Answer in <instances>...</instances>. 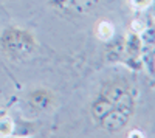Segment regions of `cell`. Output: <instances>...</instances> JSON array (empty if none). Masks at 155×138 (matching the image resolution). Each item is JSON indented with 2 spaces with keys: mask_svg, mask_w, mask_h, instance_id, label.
Segmentation results:
<instances>
[{
  "mask_svg": "<svg viewBox=\"0 0 155 138\" xmlns=\"http://www.w3.org/2000/svg\"><path fill=\"white\" fill-rule=\"evenodd\" d=\"M28 103L36 112H45L54 106L56 96L48 89H36L28 95Z\"/></svg>",
  "mask_w": 155,
  "mask_h": 138,
  "instance_id": "277c9868",
  "label": "cell"
},
{
  "mask_svg": "<svg viewBox=\"0 0 155 138\" xmlns=\"http://www.w3.org/2000/svg\"><path fill=\"white\" fill-rule=\"evenodd\" d=\"M95 33L98 36V39L102 41V42H109L113 39V36H115V27H113V23L109 22V20H99L96 23V28H95Z\"/></svg>",
  "mask_w": 155,
  "mask_h": 138,
  "instance_id": "8992f818",
  "label": "cell"
},
{
  "mask_svg": "<svg viewBox=\"0 0 155 138\" xmlns=\"http://www.w3.org/2000/svg\"><path fill=\"white\" fill-rule=\"evenodd\" d=\"M132 3H134V6H135V8L143 9V8H146V6L150 3V0H132Z\"/></svg>",
  "mask_w": 155,
  "mask_h": 138,
  "instance_id": "ba28073f",
  "label": "cell"
},
{
  "mask_svg": "<svg viewBox=\"0 0 155 138\" xmlns=\"http://www.w3.org/2000/svg\"><path fill=\"white\" fill-rule=\"evenodd\" d=\"M129 136H143V132H137V130L129 132Z\"/></svg>",
  "mask_w": 155,
  "mask_h": 138,
  "instance_id": "30bf717a",
  "label": "cell"
},
{
  "mask_svg": "<svg viewBox=\"0 0 155 138\" xmlns=\"http://www.w3.org/2000/svg\"><path fill=\"white\" fill-rule=\"evenodd\" d=\"M135 112V95L127 96L121 103L113 106V109L99 121V126L109 133H118L121 132L129 123Z\"/></svg>",
  "mask_w": 155,
  "mask_h": 138,
  "instance_id": "7a4b0ae2",
  "label": "cell"
},
{
  "mask_svg": "<svg viewBox=\"0 0 155 138\" xmlns=\"http://www.w3.org/2000/svg\"><path fill=\"white\" fill-rule=\"evenodd\" d=\"M112 109H113V106L107 101V99H104L102 96L98 95V96L93 99V103L90 104V115H92V118L99 124V121L104 118Z\"/></svg>",
  "mask_w": 155,
  "mask_h": 138,
  "instance_id": "5b68a950",
  "label": "cell"
},
{
  "mask_svg": "<svg viewBox=\"0 0 155 138\" xmlns=\"http://www.w3.org/2000/svg\"><path fill=\"white\" fill-rule=\"evenodd\" d=\"M98 3L99 0H64L58 11L68 17H78L88 14L90 11H93V8H96Z\"/></svg>",
  "mask_w": 155,
  "mask_h": 138,
  "instance_id": "3957f363",
  "label": "cell"
},
{
  "mask_svg": "<svg viewBox=\"0 0 155 138\" xmlns=\"http://www.w3.org/2000/svg\"><path fill=\"white\" fill-rule=\"evenodd\" d=\"M62 2H64V0H48V3L51 5V6H53L56 11L61 8V5H62Z\"/></svg>",
  "mask_w": 155,
  "mask_h": 138,
  "instance_id": "9c48e42d",
  "label": "cell"
},
{
  "mask_svg": "<svg viewBox=\"0 0 155 138\" xmlns=\"http://www.w3.org/2000/svg\"><path fill=\"white\" fill-rule=\"evenodd\" d=\"M141 47H143V44H141L140 36L135 34V33L129 34V37H127V45H126L127 51L130 53V54H135V56H137V54L141 51Z\"/></svg>",
  "mask_w": 155,
  "mask_h": 138,
  "instance_id": "52a82bcc",
  "label": "cell"
},
{
  "mask_svg": "<svg viewBox=\"0 0 155 138\" xmlns=\"http://www.w3.org/2000/svg\"><path fill=\"white\" fill-rule=\"evenodd\" d=\"M37 47L36 37L31 31L19 28V27H8L0 34V48L12 61H22L34 53Z\"/></svg>",
  "mask_w": 155,
  "mask_h": 138,
  "instance_id": "6da1fadb",
  "label": "cell"
}]
</instances>
